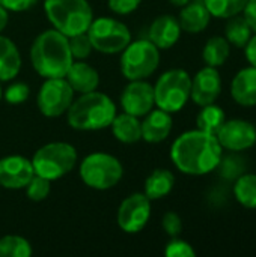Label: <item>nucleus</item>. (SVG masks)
<instances>
[{
  "label": "nucleus",
  "mask_w": 256,
  "mask_h": 257,
  "mask_svg": "<svg viewBox=\"0 0 256 257\" xmlns=\"http://www.w3.org/2000/svg\"><path fill=\"white\" fill-rule=\"evenodd\" d=\"M223 148L214 134L192 130L177 137L170 148L174 166L184 175L204 176L216 170Z\"/></svg>",
  "instance_id": "1"
},
{
  "label": "nucleus",
  "mask_w": 256,
  "mask_h": 257,
  "mask_svg": "<svg viewBox=\"0 0 256 257\" xmlns=\"http://www.w3.org/2000/svg\"><path fill=\"white\" fill-rule=\"evenodd\" d=\"M72 62L68 38L56 29L44 30L32 42L30 63L44 80L65 77Z\"/></svg>",
  "instance_id": "2"
},
{
  "label": "nucleus",
  "mask_w": 256,
  "mask_h": 257,
  "mask_svg": "<svg viewBox=\"0 0 256 257\" xmlns=\"http://www.w3.org/2000/svg\"><path fill=\"white\" fill-rule=\"evenodd\" d=\"M118 110L113 99L98 90L80 93L68 108L66 122L77 131H101L110 126Z\"/></svg>",
  "instance_id": "3"
},
{
  "label": "nucleus",
  "mask_w": 256,
  "mask_h": 257,
  "mask_svg": "<svg viewBox=\"0 0 256 257\" xmlns=\"http://www.w3.org/2000/svg\"><path fill=\"white\" fill-rule=\"evenodd\" d=\"M44 12L53 29L66 38L86 33L94 21V11L88 0H45Z\"/></svg>",
  "instance_id": "4"
},
{
  "label": "nucleus",
  "mask_w": 256,
  "mask_h": 257,
  "mask_svg": "<svg viewBox=\"0 0 256 257\" xmlns=\"http://www.w3.org/2000/svg\"><path fill=\"white\" fill-rule=\"evenodd\" d=\"M77 164V151L71 143L51 142L41 146L32 158L35 175L48 181L66 176Z\"/></svg>",
  "instance_id": "5"
},
{
  "label": "nucleus",
  "mask_w": 256,
  "mask_h": 257,
  "mask_svg": "<svg viewBox=\"0 0 256 257\" xmlns=\"http://www.w3.org/2000/svg\"><path fill=\"white\" fill-rule=\"evenodd\" d=\"M78 175L86 187L106 191L119 184L124 176V167L116 157L106 152H94L83 158Z\"/></svg>",
  "instance_id": "6"
},
{
  "label": "nucleus",
  "mask_w": 256,
  "mask_h": 257,
  "mask_svg": "<svg viewBox=\"0 0 256 257\" xmlns=\"http://www.w3.org/2000/svg\"><path fill=\"white\" fill-rule=\"evenodd\" d=\"M190 90H192L190 74L181 68L169 69L158 77L154 86L155 105L170 114L178 113L189 102Z\"/></svg>",
  "instance_id": "7"
},
{
  "label": "nucleus",
  "mask_w": 256,
  "mask_h": 257,
  "mask_svg": "<svg viewBox=\"0 0 256 257\" xmlns=\"http://www.w3.org/2000/svg\"><path fill=\"white\" fill-rule=\"evenodd\" d=\"M121 53V72L128 81L146 80L160 65V50L149 39H131Z\"/></svg>",
  "instance_id": "8"
},
{
  "label": "nucleus",
  "mask_w": 256,
  "mask_h": 257,
  "mask_svg": "<svg viewBox=\"0 0 256 257\" xmlns=\"http://www.w3.org/2000/svg\"><path fill=\"white\" fill-rule=\"evenodd\" d=\"M86 33L94 50L101 54H118L131 42V32L127 24L112 17L94 18Z\"/></svg>",
  "instance_id": "9"
},
{
  "label": "nucleus",
  "mask_w": 256,
  "mask_h": 257,
  "mask_svg": "<svg viewBox=\"0 0 256 257\" xmlns=\"http://www.w3.org/2000/svg\"><path fill=\"white\" fill-rule=\"evenodd\" d=\"M74 93L75 92L68 84L65 77L45 78L36 96L38 110L45 117H60L68 111L71 102L74 101Z\"/></svg>",
  "instance_id": "10"
},
{
  "label": "nucleus",
  "mask_w": 256,
  "mask_h": 257,
  "mask_svg": "<svg viewBox=\"0 0 256 257\" xmlns=\"http://www.w3.org/2000/svg\"><path fill=\"white\" fill-rule=\"evenodd\" d=\"M151 217V200L145 196V193L130 194L118 208L116 223L119 229L127 233L140 232L149 221Z\"/></svg>",
  "instance_id": "11"
},
{
  "label": "nucleus",
  "mask_w": 256,
  "mask_h": 257,
  "mask_svg": "<svg viewBox=\"0 0 256 257\" xmlns=\"http://www.w3.org/2000/svg\"><path fill=\"white\" fill-rule=\"evenodd\" d=\"M216 137L223 149L238 154L256 145V126L244 119H226Z\"/></svg>",
  "instance_id": "12"
},
{
  "label": "nucleus",
  "mask_w": 256,
  "mask_h": 257,
  "mask_svg": "<svg viewBox=\"0 0 256 257\" xmlns=\"http://www.w3.org/2000/svg\"><path fill=\"white\" fill-rule=\"evenodd\" d=\"M121 105L125 113L143 117L155 105L154 86L146 80H131L121 93Z\"/></svg>",
  "instance_id": "13"
},
{
  "label": "nucleus",
  "mask_w": 256,
  "mask_h": 257,
  "mask_svg": "<svg viewBox=\"0 0 256 257\" xmlns=\"http://www.w3.org/2000/svg\"><path fill=\"white\" fill-rule=\"evenodd\" d=\"M35 175L32 160L23 155H8L0 160V187L23 190Z\"/></svg>",
  "instance_id": "14"
},
{
  "label": "nucleus",
  "mask_w": 256,
  "mask_h": 257,
  "mask_svg": "<svg viewBox=\"0 0 256 257\" xmlns=\"http://www.w3.org/2000/svg\"><path fill=\"white\" fill-rule=\"evenodd\" d=\"M222 93V77L217 68L213 66H204L196 72L195 77H192V90H190V99L199 105H208L216 102V99Z\"/></svg>",
  "instance_id": "15"
},
{
  "label": "nucleus",
  "mask_w": 256,
  "mask_h": 257,
  "mask_svg": "<svg viewBox=\"0 0 256 257\" xmlns=\"http://www.w3.org/2000/svg\"><path fill=\"white\" fill-rule=\"evenodd\" d=\"M183 29L180 21L174 15H160L157 17L149 29H148V39L158 48V50H169L172 48L181 38Z\"/></svg>",
  "instance_id": "16"
},
{
  "label": "nucleus",
  "mask_w": 256,
  "mask_h": 257,
  "mask_svg": "<svg viewBox=\"0 0 256 257\" xmlns=\"http://www.w3.org/2000/svg\"><path fill=\"white\" fill-rule=\"evenodd\" d=\"M140 125H142V140L155 145L164 142L169 137V134L172 133L174 119L170 113L157 107L143 116Z\"/></svg>",
  "instance_id": "17"
},
{
  "label": "nucleus",
  "mask_w": 256,
  "mask_h": 257,
  "mask_svg": "<svg viewBox=\"0 0 256 257\" xmlns=\"http://www.w3.org/2000/svg\"><path fill=\"white\" fill-rule=\"evenodd\" d=\"M231 96L241 107L256 105V68L240 69L231 81Z\"/></svg>",
  "instance_id": "18"
},
{
  "label": "nucleus",
  "mask_w": 256,
  "mask_h": 257,
  "mask_svg": "<svg viewBox=\"0 0 256 257\" xmlns=\"http://www.w3.org/2000/svg\"><path fill=\"white\" fill-rule=\"evenodd\" d=\"M65 80L77 93H88L97 90L100 86L98 71L92 65L86 63L84 60L72 62L68 72L65 74Z\"/></svg>",
  "instance_id": "19"
},
{
  "label": "nucleus",
  "mask_w": 256,
  "mask_h": 257,
  "mask_svg": "<svg viewBox=\"0 0 256 257\" xmlns=\"http://www.w3.org/2000/svg\"><path fill=\"white\" fill-rule=\"evenodd\" d=\"M178 21L183 32L195 35L204 32L208 27L211 21V14L207 9L204 0H190L187 5L181 8Z\"/></svg>",
  "instance_id": "20"
},
{
  "label": "nucleus",
  "mask_w": 256,
  "mask_h": 257,
  "mask_svg": "<svg viewBox=\"0 0 256 257\" xmlns=\"http://www.w3.org/2000/svg\"><path fill=\"white\" fill-rule=\"evenodd\" d=\"M21 69V54L12 39L0 33V83L14 80Z\"/></svg>",
  "instance_id": "21"
},
{
  "label": "nucleus",
  "mask_w": 256,
  "mask_h": 257,
  "mask_svg": "<svg viewBox=\"0 0 256 257\" xmlns=\"http://www.w3.org/2000/svg\"><path fill=\"white\" fill-rule=\"evenodd\" d=\"M115 139L124 145H133L142 140V125L139 117L128 113H116L115 119L110 123Z\"/></svg>",
  "instance_id": "22"
},
{
  "label": "nucleus",
  "mask_w": 256,
  "mask_h": 257,
  "mask_svg": "<svg viewBox=\"0 0 256 257\" xmlns=\"http://www.w3.org/2000/svg\"><path fill=\"white\" fill-rule=\"evenodd\" d=\"M175 187V175L167 169H155L145 181L143 193L152 200H160L170 194Z\"/></svg>",
  "instance_id": "23"
},
{
  "label": "nucleus",
  "mask_w": 256,
  "mask_h": 257,
  "mask_svg": "<svg viewBox=\"0 0 256 257\" xmlns=\"http://www.w3.org/2000/svg\"><path fill=\"white\" fill-rule=\"evenodd\" d=\"M231 54V44L225 36H211L202 50V59L205 65L213 68H220L226 63Z\"/></svg>",
  "instance_id": "24"
},
{
  "label": "nucleus",
  "mask_w": 256,
  "mask_h": 257,
  "mask_svg": "<svg viewBox=\"0 0 256 257\" xmlns=\"http://www.w3.org/2000/svg\"><path fill=\"white\" fill-rule=\"evenodd\" d=\"M225 120H226L225 110L213 102V104L201 107V111L196 116V126L201 131H205V133L216 136L217 131L225 123Z\"/></svg>",
  "instance_id": "25"
},
{
  "label": "nucleus",
  "mask_w": 256,
  "mask_h": 257,
  "mask_svg": "<svg viewBox=\"0 0 256 257\" xmlns=\"http://www.w3.org/2000/svg\"><path fill=\"white\" fill-rule=\"evenodd\" d=\"M234 197L237 202L247 208L256 209V175L255 173H243L240 178L234 181Z\"/></svg>",
  "instance_id": "26"
},
{
  "label": "nucleus",
  "mask_w": 256,
  "mask_h": 257,
  "mask_svg": "<svg viewBox=\"0 0 256 257\" xmlns=\"http://www.w3.org/2000/svg\"><path fill=\"white\" fill-rule=\"evenodd\" d=\"M252 35H253V32L241 14L228 18L226 27H225V38L228 39V42L232 47L244 48L246 44L249 42V39L252 38Z\"/></svg>",
  "instance_id": "27"
},
{
  "label": "nucleus",
  "mask_w": 256,
  "mask_h": 257,
  "mask_svg": "<svg viewBox=\"0 0 256 257\" xmlns=\"http://www.w3.org/2000/svg\"><path fill=\"white\" fill-rule=\"evenodd\" d=\"M33 248L20 235H5L0 238V257H30Z\"/></svg>",
  "instance_id": "28"
},
{
  "label": "nucleus",
  "mask_w": 256,
  "mask_h": 257,
  "mask_svg": "<svg viewBox=\"0 0 256 257\" xmlns=\"http://www.w3.org/2000/svg\"><path fill=\"white\" fill-rule=\"evenodd\" d=\"M211 17L228 20L231 17L240 15L247 3V0H204Z\"/></svg>",
  "instance_id": "29"
},
{
  "label": "nucleus",
  "mask_w": 256,
  "mask_h": 257,
  "mask_svg": "<svg viewBox=\"0 0 256 257\" xmlns=\"http://www.w3.org/2000/svg\"><path fill=\"white\" fill-rule=\"evenodd\" d=\"M216 170H219V176L222 179L235 181L246 173V161L243 157L237 155V152H231L229 155H222Z\"/></svg>",
  "instance_id": "30"
},
{
  "label": "nucleus",
  "mask_w": 256,
  "mask_h": 257,
  "mask_svg": "<svg viewBox=\"0 0 256 257\" xmlns=\"http://www.w3.org/2000/svg\"><path fill=\"white\" fill-rule=\"evenodd\" d=\"M51 191V181L39 176V175H33L32 179L29 181V184L26 185V194L29 197V200L32 202H42L48 197Z\"/></svg>",
  "instance_id": "31"
},
{
  "label": "nucleus",
  "mask_w": 256,
  "mask_h": 257,
  "mask_svg": "<svg viewBox=\"0 0 256 257\" xmlns=\"http://www.w3.org/2000/svg\"><path fill=\"white\" fill-rule=\"evenodd\" d=\"M68 44H69V51L74 60H86L94 51V47L88 33H78V35L68 38Z\"/></svg>",
  "instance_id": "32"
},
{
  "label": "nucleus",
  "mask_w": 256,
  "mask_h": 257,
  "mask_svg": "<svg viewBox=\"0 0 256 257\" xmlns=\"http://www.w3.org/2000/svg\"><path fill=\"white\" fill-rule=\"evenodd\" d=\"M30 95V87L26 84V83H21V81H17V83H12L9 84L5 92H3V98L8 104L11 105H20L23 104L24 101H27Z\"/></svg>",
  "instance_id": "33"
},
{
  "label": "nucleus",
  "mask_w": 256,
  "mask_h": 257,
  "mask_svg": "<svg viewBox=\"0 0 256 257\" xmlns=\"http://www.w3.org/2000/svg\"><path fill=\"white\" fill-rule=\"evenodd\" d=\"M164 254L167 257H195L196 251L187 241H183L177 236L166 244Z\"/></svg>",
  "instance_id": "34"
},
{
  "label": "nucleus",
  "mask_w": 256,
  "mask_h": 257,
  "mask_svg": "<svg viewBox=\"0 0 256 257\" xmlns=\"http://www.w3.org/2000/svg\"><path fill=\"white\" fill-rule=\"evenodd\" d=\"M161 227H163V230L166 232L167 236L177 238L183 232V220H181V217L177 212L169 211L161 218Z\"/></svg>",
  "instance_id": "35"
},
{
  "label": "nucleus",
  "mask_w": 256,
  "mask_h": 257,
  "mask_svg": "<svg viewBox=\"0 0 256 257\" xmlns=\"http://www.w3.org/2000/svg\"><path fill=\"white\" fill-rule=\"evenodd\" d=\"M142 0H107L109 9L116 15H128L133 14L139 6Z\"/></svg>",
  "instance_id": "36"
},
{
  "label": "nucleus",
  "mask_w": 256,
  "mask_h": 257,
  "mask_svg": "<svg viewBox=\"0 0 256 257\" xmlns=\"http://www.w3.org/2000/svg\"><path fill=\"white\" fill-rule=\"evenodd\" d=\"M39 0H0V5L8 12H24L33 8Z\"/></svg>",
  "instance_id": "37"
},
{
  "label": "nucleus",
  "mask_w": 256,
  "mask_h": 257,
  "mask_svg": "<svg viewBox=\"0 0 256 257\" xmlns=\"http://www.w3.org/2000/svg\"><path fill=\"white\" fill-rule=\"evenodd\" d=\"M241 15L247 21V24L252 29V32L256 33V0H247Z\"/></svg>",
  "instance_id": "38"
},
{
  "label": "nucleus",
  "mask_w": 256,
  "mask_h": 257,
  "mask_svg": "<svg viewBox=\"0 0 256 257\" xmlns=\"http://www.w3.org/2000/svg\"><path fill=\"white\" fill-rule=\"evenodd\" d=\"M244 56L247 59V62L256 68V33L252 35V38L249 39V42L244 47Z\"/></svg>",
  "instance_id": "39"
},
{
  "label": "nucleus",
  "mask_w": 256,
  "mask_h": 257,
  "mask_svg": "<svg viewBox=\"0 0 256 257\" xmlns=\"http://www.w3.org/2000/svg\"><path fill=\"white\" fill-rule=\"evenodd\" d=\"M8 21H9V12L0 5V33L6 29Z\"/></svg>",
  "instance_id": "40"
},
{
  "label": "nucleus",
  "mask_w": 256,
  "mask_h": 257,
  "mask_svg": "<svg viewBox=\"0 0 256 257\" xmlns=\"http://www.w3.org/2000/svg\"><path fill=\"white\" fill-rule=\"evenodd\" d=\"M174 6H177V8H183L184 5H187L190 0H169Z\"/></svg>",
  "instance_id": "41"
},
{
  "label": "nucleus",
  "mask_w": 256,
  "mask_h": 257,
  "mask_svg": "<svg viewBox=\"0 0 256 257\" xmlns=\"http://www.w3.org/2000/svg\"><path fill=\"white\" fill-rule=\"evenodd\" d=\"M2 95H3V92H2V84H0V99H2Z\"/></svg>",
  "instance_id": "42"
}]
</instances>
